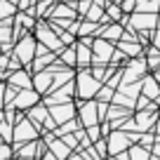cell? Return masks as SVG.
I'll use <instances>...</instances> for the list:
<instances>
[{
    "label": "cell",
    "mask_w": 160,
    "mask_h": 160,
    "mask_svg": "<svg viewBox=\"0 0 160 160\" xmlns=\"http://www.w3.org/2000/svg\"><path fill=\"white\" fill-rule=\"evenodd\" d=\"M31 54H33V42H31V40H24V42L19 45V57H21L24 61H28Z\"/></svg>",
    "instance_id": "obj_1"
},
{
    "label": "cell",
    "mask_w": 160,
    "mask_h": 160,
    "mask_svg": "<svg viewBox=\"0 0 160 160\" xmlns=\"http://www.w3.org/2000/svg\"><path fill=\"white\" fill-rule=\"evenodd\" d=\"M12 82H14L17 87H28L31 85V78L26 73H19V75H14V78H12Z\"/></svg>",
    "instance_id": "obj_2"
},
{
    "label": "cell",
    "mask_w": 160,
    "mask_h": 160,
    "mask_svg": "<svg viewBox=\"0 0 160 160\" xmlns=\"http://www.w3.org/2000/svg\"><path fill=\"white\" fill-rule=\"evenodd\" d=\"M35 99V94H19V99H17V106L19 108H26V106H31Z\"/></svg>",
    "instance_id": "obj_3"
}]
</instances>
